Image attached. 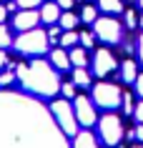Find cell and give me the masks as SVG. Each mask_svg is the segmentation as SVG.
I'll list each match as a JSON object with an SVG mask.
<instances>
[{"label":"cell","instance_id":"cell-1","mask_svg":"<svg viewBox=\"0 0 143 148\" xmlns=\"http://www.w3.org/2000/svg\"><path fill=\"white\" fill-rule=\"evenodd\" d=\"M18 78L23 80V86L28 90H33L38 95H55L58 88H60V80L55 78L50 65L43 60H33L30 65H20L18 68Z\"/></svg>","mask_w":143,"mask_h":148},{"label":"cell","instance_id":"cell-2","mask_svg":"<svg viewBox=\"0 0 143 148\" xmlns=\"http://www.w3.org/2000/svg\"><path fill=\"white\" fill-rule=\"evenodd\" d=\"M13 45H15L18 53H23V55H43V53H48L50 43H48V33L33 28V30L20 33Z\"/></svg>","mask_w":143,"mask_h":148},{"label":"cell","instance_id":"cell-3","mask_svg":"<svg viewBox=\"0 0 143 148\" xmlns=\"http://www.w3.org/2000/svg\"><path fill=\"white\" fill-rule=\"evenodd\" d=\"M93 101L101 108L113 110L118 106H123V93L116 83H98V86H93Z\"/></svg>","mask_w":143,"mask_h":148},{"label":"cell","instance_id":"cell-4","mask_svg":"<svg viewBox=\"0 0 143 148\" xmlns=\"http://www.w3.org/2000/svg\"><path fill=\"white\" fill-rule=\"evenodd\" d=\"M50 110H53V116L60 123L65 136H75L78 133V118H75V110H73V106L68 101H53Z\"/></svg>","mask_w":143,"mask_h":148},{"label":"cell","instance_id":"cell-5","mask_svg":"<svg viewBox=\"0 0 143 148\" xmlns=\"http://www.w3.org/2000/svg\"><path fill=\"white\" fill-rule=\"evenodd\" d=\"M98 131H101V138H103L105 146H118L120 138H123V123L116 113H108V116L101 118Z\"/></svg>","mask_w":143,"mask_h":148},{"label":"cell","instance_id":"cell-6","mask_svg":"<svg viewBox=\"0 0 143 148\" xmlns=\"http://www.w3.org/2000/svg\"><path fill=\"white\" fill-rule=\"evenodd\" d=\"M93 30L103 43H120V35H123V28L116 18H95Z\"/></svg>","mask_w":143,"mask_h":148},{"label":"cell","instance_id":"cell-7","mask_svg":"<svg viewBox=\"0 0 143 148\" xmlns=\"http://www.w3.org/2000/svg\"><path fill=\"white\" fill-rule=\"evenodd\" d=\"M116 68H118V63H116V58H113V53L105 50V48H98L95 55H93V73L98 75V78H103V75L113 73Z\"/></svg>","mask_w":143,"mask_h":148},{"label":"cell","instance_id":"cell-8","mask_svg":"<svg viewBox=\"0 0 143 148\" xmlns=\"http://www.w3.org/2000/svg\"><path fill=\"white\" fill-rule=\"evenodd\" d=\"M73 110H75V118H78L80 125H93L95 123V106L90 103V98L86 95H78L75 101H73Z\"/></svg>","mask_w":143,"mask_h":148},{"label":"cell","instance_id":"cell-9","mask_svg":"<svg viewBox=\"0 0 143 148\" xmlns=\"http://www.w3.org/2000/svg\"><path fill=\"white\" fill-rule=\"evenodd\" d=\"M38 23H40V13L38 10H20V13H15V20H13L15 30H20V33L33 30Z\"/></svg>","mask_w":143,"mask_h":148},{"label":"cell","instance_id":"cell-10","mask_svg":"<svg viewBox=\"0 0 143 148\" xmlns=\"http://www.w3.org/2000/svg\"><path fill=\"white\" fill-rule=\"evenodd\" d=\"M58 18H60V5L58 3H45L40 8V20L43 23H58Z\"/></svg>","mask_w":143,"mask_h":148},{"label":"cell","instance_id":"cell-11","mask_svg":"<svg viewBox=\"0 0 143 148\" xmlns=\"http://www.w3.org/2000/svg\"><path fill=\"white\" fill-rule=\"evenodd\" d=\"M50 65L58 70H68L70 68V55L65 53V50H60V48H55L53 53H50Z\"/></svg>","mask_w":143,"mask_h":148},{"label":"cell","instance_id":"cell-12","mask_svg":"<svg viewBox=\"0 0 143 148\" xmlns=\"http://www.w3.org/2000/svg\"><path fill=\"white\" fill-rule=\"evenodd\" d=\"M73 148H98V143H95L93 133L83 131V133H75L73 136Z\"/></svg>","mask_w":143,"mask_h":148},{"label":"cell","instance_id":"cell-13","mask_svg":"<svg viewBox=\"0 0 143 148\" xmlns=\"http://www.w3.org/2000/svg\"><path fill=\"white\" fill-rule=\"evenodd\" d=\"M120 78L126 80V83H135V78H138V68H135L133 60H126V63H123V68H120Z\"/></svg>","mask_w":143,"mask_h":148},{"label":"cell","instance_id":"cell-14","mask_svg":"<svg viewBox=\"0 0 143 148\" xmlns=\"http://www.w3.org/2000/svg\"><path fill=\"white\" fill-rule=\"evenodd\" d=\"M68 55H70V63L75 65V68H86V65H88V55H86V50H83V48L75 45Z\"/></svg>","mask_w":143,"mask_h":148},{"label":"cell","instance_id":"cell-15","mask_svg":"<svg viewBox=\"0 0 143 148\" xmlns=\"http://www.w3.org/2000/svg\"><path fill=\"white\" fill-rule=\"evenodd\" d=\"M73 83L78 88H88L90 86V73H88L86 68H75L73 70Z\"/></svg>","mask_w":143,"mask_h":148},{"label":"cell","instance_id":"cell-16","mask_svg":"<svg viewBox=\"0 0 143 148\" xmlns=\"http://www.w3.org/2000/svg\"><path fill=\"white\" fill-rule=\"evenodd\" d=\"M58 25H60L63 30H73V28L78 25V15H73V13H63V15L58 18Z\"/></svg>","mask_w":143,"mask_h":148},{"label":"cell","instance_id":"cell-17","mask_svg":"<svg viewBox=\"0 0 143 148\" xmlns=\"http://www.w3.org/2000/svg\"><path fill=\"white\" fill-rule=\"evenodd\" d=\"M98 8L105 10V13H120L123 10V3L120 0H98Z\"/></svg>","mask_w":143,"mask_h":148},{"label":"cell","instance_id":"cell-18","mask_svg":"<svg viewBox=\"0 0 143 148\" xmlns=\"http://www.w3.org/2000/svg\"><path fill=\"white\" fill-rule=\"evenodd\" d=\"M78 40H80L78 33H75V30H68V33L60 35V45H63V48H75V45H78Z\"/></svg>","mask_w":143,"mask_h":148},{"label":"cell","instance_id":"cell-19","mask_svg":"<svg viewBox=\"0 0 143 148\" xmlns=\"http://www.w3.org/2000/svg\"><path fill=\"white\" fill-rule=\"evenodd\" d=\"M95 18H98L95 8H93V5H86L83 13H80V20H83V23H95Z\"/></svg>","mask_w":143,"mask_h":148},{"label":"cell","instance_id":"cell-20","mask_svg":"<svg viewBox=\"0 0 143 148\" xmlns=\"http://www.w3.org/2000/svg\"><path fill=\"white\" fill-rule=\"evenodd\" d=\"M8 45H13V40H10V30L0 23V50H5Z\"/></svg>","mask_w":143,"mask_h":148},{"label":"cell","instance_id":"cell-21","mask_svg":"<svg viewBox=\"0 0 143 148\" xmlns=\"http://www.w3.org/2000/svg\"><path fill=\"white\" fill-rule=\"evenodd\" d=\"M15 3H18V8H20V10H35V5L43 3V0H15Z\"/></svg>","mask_w":143,"mask_h":148},{"label":"cell","instance_id":"cell-22","mask_svg":"<svg viewBox=\"0 0 143 148\" xmlns=\"http://www.w3.org/2000/svg\"><path fill=\"white\" fill-rule=\"evenodd\" d=\"M58 38H60V28L53 23V25H50V30H48V43H58Z\"/></svg>","mask_w":143,"mask_h":148},{"label":"cell","instance_id":"cell-23","mask_svg":"<svg viewBox=\"0 0 143 148\" xmlns=\"http://www.w3.org/2000/svg\"><path fill=\"white\" fill-rule=\"evenodd\" d=\"M123 110H126V113H133V110H135V106H133V98H131L128 93H123Z\"/></svg>","mask_w":143,"mask_h":148},{"label":"cell","instance_id":"cell-24","mask_svg":"<svg viewBox=\"0 0 143 148\" xmlns=\"http://www.w3.org/2000/svg\"><path fill=\"white\" fill-rule=\"evenodd\" d=\"M60 90H63L65 98H73V95H75V83H63V86H60Z\"/></svg>","mask_w":143,"mask_h":148},{"label":"cell","instance_id":"cell-25","mask_svg":"<svg viewBox=\"0 0 143 148\" xmlns=\"http://www.w3.org/2000/svg\"><path fill=\"white\" fill-rule=\"evenodd\" d=\"M80 45H83V48L93 45V33H80Z\"/></svg>","mask_w":143,"mask_h":148},{"label":"cell","instance_id":"cell-26","mask_svg":"<svg viewBox=\"0 0 143 148\" xmlns=\"http://www.w3.org/2000/svg\"><path fill=\"white\" fill-rule=\"evenodd\" d=\"M135 25H138L135 13H133V10H128V13H126V28H135Z\"/></svg>","mask_w":143,"mask_h":148},{"label":"cell","instance_id":"cell-27","mask_svg":"<svg viewBox=\"0 0 143 148\" xmlns=\"http://www.w3.org/2000/svg\"><path fill=\"white\" fill-rule=\"evenodd\" d=\"M133 86H135V90H138V95L143 98V73H138V78H135Z\"/></svg>","mask_w":143,"mask_h":148},{"label":"cell","instance_id":"cell-28","mask_svg":"<svg viewBox=\"0 0 143 148\" xmlns=\"http://www.w3.org/2000/svg\"><path fill=\"white\" fill-rule=\"evenodd\" d=\"M13 78H15L13 73H3V75H0V86H10V83H13Z\"/></svg>","mask_w":143,"mask_h":148},{"label":"cell","instance_id":"cell-29","mask_svg":"<svg viewBox=\"0 0 143 148\" xmlns=\"http://www.w3.org/2000/svg\"><path fill=\"white\" fill-rule=\"evenodd\" d=\"M133 116H135V121H138V123H143V103H138V106H135Z\"/></svg>","mask_w":143,"mask_h":148},{"label":"cell","instance_id":"cell-30","mask_svg":"<svg viewBox=\"0 0 143 148\" xmlns=\"http://www.w3.org/2000/svg\"><path fill=\"white\" fill-rule=\"evenodd\" d=\"M133 138H138V140L143 143V123H138V125L133 128Z\"/></svg>","mask_w":143,"mask_h":148},{"label":"cell","instance_id":"cell-31","mask_svg":"<svg viewBox=\"0 0 143 148\" xmlns=\"http://www.w3.org/2000/svg\"><path fill=\"white\" fill-rule=\"evenodd\" d=\"M58 5H60V10H70L73 8V0H55Z\"/></svg>","mask_w":143,"mask_h":148},{"label":"cell","instance_id":"cell-32","mask_svg":"<svg viewBox=\"0 0 143 148\" xmlns=\"http://www.w3.org/2000/svg\"><path fill=\"white\" fill-rule=\"evenodd\" d=\"M138 58H141V63H143V35L138 38Z\"/></svg>","mask_w":143,"mask_h":148},{"label":"cell","instance_id":"cell-33","mask_svg":"<svg viewBox=\"0 0 143 148\" xmlns=\"http://www.w3.org/2000/svg\"><path fill=\"white\" fill-rule=\"evenodd\" d=\"M3 65H8V55H5V50H0V68Z\"/></svg>","mask_w":143,"mask_h":148},{"label":"cell","instance_id":"cell-34","mask_svg":"<svg viewBox=\"0 0 143 148\" xmlns=\"http://www.w3.org/2000/svg\"><path fill=\"white\" fill-rule=\"evenodd\" d=\"M5 18H8V8L0 5V23H5Z\"/></svg>","mask_w":143,"mask_h":148},{"label":"cell","instance_id":"cell-35","mask_svg":"<svg viewBox=\"0 0 143 148\" xmlns=\"http://www.w3.org/2000/svg\"><path fill=\"white\" fill-rule=\"evenodd\" d=\"M138 25H141V28H143V18H141V20H138Z\"/></svg>","mask_w":143,"mask_h":148},{"label":"cell","instance_id":"cell-36","mask_svg":"<svg viewBox=\"0 0 143 148\" xmlns=\"http://www.w3.org/2000/svg\"><path fill=\"white\" fill-rule=\"evenodd\" d=\"M138 3H141V8H143V0H138Z\"/></svg>","mask_w":143,"mask_h":148},{"label":"cell","instance_id":"cell-37","mask_svg":"<svg viewBox=\"0 0 143 148\" xmlns=\"http://www.w3.org/2000/svg\"><path fill=\"white\" fill-rule=\"evenodd\" d=\"M135 148H143V146H135Z\"/></svg>","mask_w":143,"mask_h":148},{"label":"cell","instance_id":"cell-38","mask_svg":"<svg viewBox=\"0 0 143 148\" xmlns=\"http://www.w3.org/2000/svg\"><path fill=\"white\" fill-rule=\"evenodd\" d=\"M131 3H133V0H131Z\"/></svg>","mask_w":143,"mask_h":148}]
</instances>
